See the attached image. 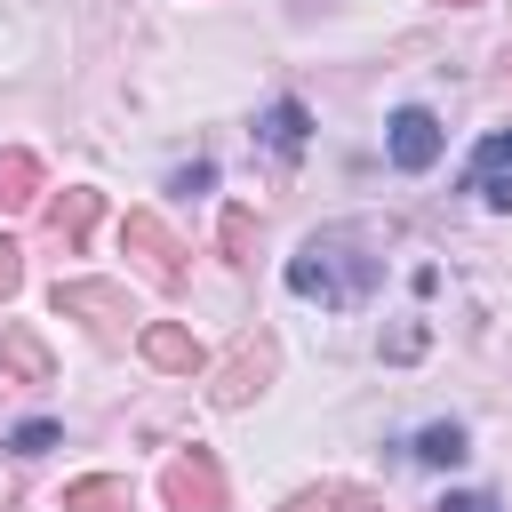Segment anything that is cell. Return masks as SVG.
Returning <instances> with one entry per match:
<instances>
[{"mask_svg": "<svg viewBox=\"0 0 512 512\" xmlns=\"http://www.w3.org/2000/svg\"><path fill=\"white\" fill-rule=\"evenodd\" d=\"M288 288L312 296V304H360L376 288V256H360L352 232H312L296 256H288Z\"/></svg>", "mask_w": 512, "mask_h": 512, "instance_id": "6da1fadb", "label": "cell"}, {"mask_svg": "<svg viewBox=\"0 0 512 512\" xmlns=\"http://www.w3.org/2000/svg\"><path fill=\"white\" fill-rule=\"evenodd\" d=\"M120 248L144 264V280H152V288H168V296L184 288V240H176L152 208H128V216H120Z\"/></svg>", "mask_w": 512, "mask_h": 512, "instance_id": "7a4b0ae2", "label": "cell"}, {"mask_svg": "<svg viewBox=\"0 0 512 512\" xmlns=\"http://www.w3.org/2000/svg\"><path fill=\"white\" fill-rule=\"evenodd\" d=\"M160 496H168V512H232V496H224V464H216L208 448H176L168 472H160Z\"/></svg>", "mask_w": 512, "mask_h": 512, "instance_id": "3957f363", "label": "cell"}, {"mask_svg": "<svg viewBox=\"0 0 512 512\" xmlns=\"http://www.w3.org/2000/svg\"><path fill=\"white\" fill-rule=\"evenodd\" d=\"M56 312H64V320H88L96 336H120V328L136 320L112 280H56Z\"/></svg>", "mask_w": 512, "mask_h": 512, "instance_id": "277c9868", "label": "cell"}, {"mask_svg": "<svg viewBox=\"0 0 512 512\" xmlns=\"http://www.w3.org/2000/svg\"><path fill=\"white\" fill-rule=\"evenodd\" d=\"M264 376H272V336H240V352L216 368L208 400H216V408H248V400L264 392Z\"/></svg>", "mask_w": 512, "mask_h": 512, "instance_id": "5b68a950", "label": "cell"}, {"mask_svg": "<svg viewBox=\"0 0 512 512\" xmlns=\"http://www.w3.org/2000/svg\"><path fill=\"white\" fill-rule=\"evenodd\" d=\"M384 152H392V168H408V176H424V168L440 160V120H432L424 104H408V112H392V136H384Z\"/></svg>", "mask_w": 512, "mask_h": 512, "instance_id": "8992f818", "label": "cell"}, {"mask_svg": "<svg viewBox=\"0 0 512 512\" xmlns=\"http://www.w3.org/2000/svg\"><path fill=\"white\" fill-rule=\"evenodd\" d=\"M96 216H104V200H96L88 184H72V192H56V200H48V240H56L64 256H80V248H88V232H96Z\"/></svg>", "mask_w": 512, "mask_h": 512, "instance_id": "52a82bcc", "label": "cell"}, {"mask_svg": "<svg viewBox=\"0 0 512 512\" xmlns=\"http://www.w3.org/2000/svg\"><path fill=\"white\" fill-rule=\"evenodd\" d=\"M136 352H144L160 376H200V368H208V360H200V344H192L176 320H144V328H136Z\"/></svg>", "mask_w": 512, "mask_h": 512, "instance_id": "ba28073f", "label": "cell"}, {"mask_svg": "<svg viewBox=\"0 0 512 512\" xmlns=\"http://www.w3.org/2000/svg\"><path fill=\"white\" fill-rule=\"evenodd\" d=\"M464 184L488 200V208H512V128H496V136H480V152H472V168H464Z\"/></svg>", "mask_w": 512, "mask_h": 512, "instance_id": "9c48e42d", "label": "cell"}, {"mask_svg": "<svg viewBox=\"0 0 512 512\" xmlns=\"http://www.w3.org/2000/svg\"><path fill=\"white\" fill-rule=\"evenodd\" d=\"M0 376H16V384H48L56 376V360H48V344L16 320V328H0Z\"/></svg>", "mask_w": 512, "mask_h": 512, "instance_id": "30bf717a", "label": "cell"}, {"mask_svg": "<svg viewBox=\"0 0 512 512\" xmlns=\"http://www.w3.org/2000/svg\"><path fill=\"white\" fill-rule=\"evenodd\" d=\"M304 128H312V112L296 104V96H280L264 120H256V136H264V152H280V160H296L304 152Z\"/></svg>", "mask_w": 512, "mask_h": 512, "instance_id": "8fae6325", "label": "cell"}, {"mask_svg": "<svg viewBox=\"0 0 512 512\" xmlns=\"http://www.w3.org/2000/svg\"><path fill=\"white\" fill-rule=\"evenodd\" d=\"M64 512H136V496H128L120 472H88V480L64 488Z\"/></svg>", "mask_w": 512, "mask_h": 512, "instance_id": "7c38bea8", "label": "cell"}, {"mask_svg": "<svg viewBox=\"0 0 512 512\" xmlns=\"http://www.w3.org/2000/svg\"><path fill=\"white\" fill-rule=\"evenodd\" d=\"M40 200V160L24 152V144H8L0 152V216H16V208H32Z\"/></svg>", "mask_w": 512, "mask_h": 512, "instance_id": "4fadbf2b", "label": "cell"}, {"mask_svg": "<svg viewBox=\"0 0 512 512\" xmlns=\"http://www.w3.org/2000/svg\"><path fill=\"white\" fill-rule=\"evenodd\" d=\"M296 512H376V496H368V488H352V480H328V488H304V496H296Z\"/></svg>", "mask_w": 512, "mask_h": 512, "instance_id": "5bb4252c", "label": "cell"}, {"mask_svg": "<svg viewBox=\"0 0 512 512\" xmlns=\"http://www.w3.org/2000/svg\"><path fill=\"white\" fill-rule=\"evenodd\" d=\"M416 456L424 464H464V424H424L416 432Z\"/></svg>", "mask_w": 512, "mask_h": 512, "instance_id": "9a60e30c", "label": "cell"}, {"mask_svg": "<svg viewBox=\"0 0 512 512\" xmlns=\"http://www.w3.org/2000/svg\"><path fill=\"white\" fill-rule=\"evenodd\" d=\"M248 248H256V216H248V208H224V256L248 264Z\"/></svg>", "mask_w": 512, "mask_h": 512, "instance_id": "2e32d148", "label": "cell"}, {"mask_svg": "<svg viewBox=\"0 0 512 512\" xmlns=\"http://www.w3.org/2000/svg\"><path fill=\"white\" fill-rule=\"evenodd\" d=\"M48 448H56V424H48V416L16 424V456H48Z\"/></svg>", "mask_w": 512, "mask_h": 512, "instance_id": "e0dca14e", "label": "cell"}, {"mask_svg": "<svg viewBox=\"0 0 512 512\" xmlns=\"http://www.w3.org/2000/svg\"><path fill=\"white\" fill-rule=\"evenodd\" d=\"M16 280H24V248H16V240H0V304L16 296Z\"/></svg>", "mask_w": 512, "mask_h": 512, "instance_id": "ac0fdd59", "label": "cell"}, {"mask_svg": "<svg viewBox=\"0 0 512 512\" xmlns=\"http://www.w3.org/2000/svg\"><path fill=\"white\" fill-rule=\"evenodd\" d=\"M208 184H216V168H208V160H192V168H176V192H208Z\"/></svg>", "mask_w": 512, "mask_h": 512, "instance_id": "d6986e66", "label": "cell"}, {"mask_svg": "<svg viewBox=\"0 0 512 512\" xmlns=\"http://www.w3.org/2000/svg\"><path fill=\"white\" fill-rule=\"evenodd\" d=\"M440 512H496V496H448Z\"/></svg>", "mask_w": 512, "mask_h": 512, "instance_id": "ffe728a7", "label": "cell"}, {"mask_svg": "<svg viewBox=\"0 0 512 512\" xmlns=\"http://www.w3.org/2000/svg\"><path fill=\"white\" fill-rule=\"evenodd\" d=\"M448 8H480V0H448Z\"/></svg>", "mask_w": 512, "mask_h": 512, "instance_id": "44dd1931", "label": "cell"}]
</instances>
